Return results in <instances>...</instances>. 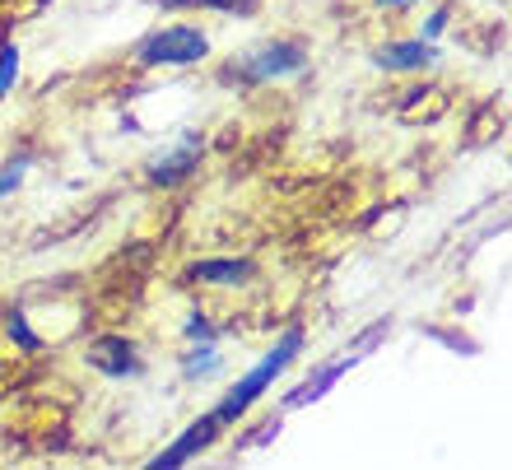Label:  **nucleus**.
<instances>
[{
  "mask_svg": "<svg viewBox=\"0 0 512 470\" xmlns=\"http://www.w3.org/2000/svg\"><path fill=\"white\" fill-rule=\"evenodd\" d=\"M298 350H303V331H298V326H289V331H284V336L275 340V345H270V350L261 354V359H256L243 377H238V382H233L229 396H224V401L210 410V415L219 419V429H229V424L247 419V410H252V405L261 401V396H266L275 382H280V373L298 359Z\"/></svg>",
  "mask_w": 512,
  "mask_h": 470,
  "instance_id": "nucleus-1",
  "label": "nucleus"
},
{
  "mask_svg": "<svg viewBox=\"0 0 512 470\" xmlns=\"http://www.w3.org/2000/svg\"><path fill=\"white\" fill-rule=\"evenodd\" d=\"M308 61H312V52L298 38H266L233 56L229 66H224V75L233 84H243V89H266V84L298 80L308 70Z\"/></svg>",
  "mask_w": 512,
  "mask_h": 470,
  "instance_id": "nucleus-2",
  "label": "nucleus"
},
{
  "mask_svg": "<svg viewBox=\"0 0 512 470\" xmlns=\"http://www.w3.org/2000/svg\"><path fill=\"white\" fill-rule=\"evenodd\" d=\"M210 56V33L201 24H168L154 28L149 38H140L135 47V66L145 70H163V66H201Z\"/></svg>",
  "mask_w": 512,
  "mask_h": 470,
  "instance_id": "nucleus-3",
  "label": "nucleus"
},
{
  "mask_svg": "<svg viewBox=\"0 0 512 470\" xmlns=\"http://www.w3.org/2000/svg\"><path fill=\"white\" fill-rule=\"evenodd\" d=\"M205 159V135L187 131V135H177L173 145H163L149 154L145 163V182L154 191H177V187H187L191 177H196V168H201Z\"/></svg>",
  "mask_w": 512,
  "mask_h": 470,
  "instance_id": "nucleus-4",
  "label": "nucleus"
},
{
  "mask_svg": "<svg viewBox=\"0 0 512 470\" xmlns=\"http://www.w3.org/2000/svg\"><path fill=\"white\" fill-rule=\"evenodd\" d=\"M373 66L387 70V75H419V70L438 66V47L424 38H391L373 52Z\"/></svg>",
  "mask_w": 512,
  "mask_h": 470,
  "instance_id": "nucleus-5",
  "label": "nucleus"
},
{
  "mask_svg": "<svg viewBox=\"0 0 512 470\" xmlns=\"http://www.w3.org/2000/svg\"><path fill=\"white\" fill-rule=\"evenodd\" d=\"M187 275L196 284H205V289H247L256 280V261H247V256H210V261H196Z\"/></svg>",
  "mask_w": 512,
  "mask_h": 470,
  "instance_id": "nucleus-6",
  "label": "nucleus"
},
{
  "mask_svg": "<svg viewBox=\"0 0 512 470\" xmlns=\"http://www.w3.org/2000/svg\"><path fill=\"white\" fill-rule=\"evenodd\" d=\"M84 359L94 363L103 377H140V354H135V345H131L126 336H103V340H94Z\"/></svg>",
  "mask_w": 512,
  "mask_h": 470,
  "instance_id": "nucleus-7",
  "label": "nucleus"
},
{
  "mask_svg": "<svg viewBox=\"0 0 512 470\" xmlns=\"http://www.w3.org/2000/svg\"><path fill=\"white\" fill-rule=\"evenodd\" d=\"M215 438H219V419L215 415H201L187 433H182V438H173V447H168V452H159V457L149 461V466H154V470H173V466H182V461H191L196 452H205Z\"/></svg>",
  "mask_w": 512,
  "mask_h": 470,
  "instance_id": "nucleus-8",
  "label": "nucleus"
},
{
  "mask_svg": "<svg viewBox=\"0 0 512 470\" xmlns=\"http://www.w3.org/2000/svg\"><path fill=\"white\" fill-rule=\"evenodd\" d=\"M354 359H359V354H345V359L317 368V377H308V382H303L298 391H289V396H284V410H298V405H308V401H317V396H326V387H331V382H336L345 368H354Z\"/></svg>",
  "mask_w": 512,
  "mask_h": 470,
  "instance_id": "nucleus-9",
  "label": "nucleus"
},
{
  "mask_svg": "<svg viewBox=\"0 0 512 470\" xmlns=\"http://www.w3.org/2000/svg\"><path fill=\"white\" fill-rule=\"evenodd\" d=\"M224 373V350H219L215 340H201V345H191L187 354H182V377L187 382H205V377Z\"/></svg>",
  "mask_w": 512,
  "mask_h": 470,
  "instance_id": "nucleus-10",
  "label": "nucleus"
},
{
  "mask_svg": "<svg viewBox=\"0 0 512 470\" xmlns=\"http://www.w3.org/2000/svg\"><path fill=\"white\" fill-rule=\"evenodd\" d=\"M14 84H19V47L5 38L0 42V98L10 94Z\"/></svg>",
  "mask_w": 512,
  "mask_h": 470,
  "instance_id": "nucleus-11",
  "label": "nucleus"
},
{
  "mask_svg": "<svg viewBox=\"0 0 512 470\" xmlns=\"http://www.w3.org/2000/svg\"><path fill=\"white\" fill-rule=\"evenodd\" d=\"M168 10H256L261 0H163Z\"/></svg>",
  "mask_w": 512,
  "mask_h": 470,
  "instance_id": "nucleus-12",
  "label": "nucleus"
},
{
  "mask_svg": "<svg viewBox=\"0 0 512 470\" xmlns=\"http://www.w3.org/2000/svg\"><path fill=\"white\" fill-rule=\"evenodd\" d=\"M182 336L187 345H201V340H219V326L205 317V312H187V322H182Z\"/></svg>",
  "mask_w": 512,
  "mask_h": 470,
  "instance_id": "nucleus-13",
  "label": "nucleus"
},
{
  "mask_svg": "<svg viewBox=\"0 0 512 470\" xmlns=\"http://www.w3.org/2000/svg\"><path fill=\"white\" fill-rule=\"evenodd\" d=\"M24 173H28V163H24V159L10 163V168H0V201H5V196H14V191L24 187Z\"/></svg>",
  "mask_w": 512,
  "mask_h": 470,
  "instance_id": "nucleus-14",
  "label": "nucleus"
},
{
  "mask_svg": "<svg viewBox=\"0 0 512 470\" xmlns=\"http://www.w3.org/2000/svg\"><path fill=\"white\" fill-rule=\"evenodd\" d=\"M424 0H378V10H415Z\"/></svg>",
  "mask_w": 512,
  "mask_h": 470,
  "instance_id": "nucleus-15",
  "label": "nucleus"
},
{
  "mask_svg": "<svg viewBox=\"0 0 512 470\" xmlns=\"http://www.w3.org/2000/svg\"><path fill=\"white\" fill-rule=\"evenodd\" d=\"M10 5H14V0H0V14H5V10H10Z\"/></svg>",
  "mask_w": 512,
  "mask_h": 470,
  "instance_id": "nucleus-16",
  "label": "nucleus"
}]
</instances>
